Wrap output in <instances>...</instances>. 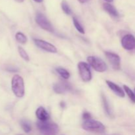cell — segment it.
<instances>
[{
  "mask_svg": "<svg viewBox=\"0 0 135 135\" xmlns=\"http://www.w3.org/2000/svg\"><path fill=\"white\" fill-rule=\"evenodd\" d=\"M37 127L42 135H57L59 132L57 125L48 121H38L36 123Z\"/></svg>",
  "mask_w": 135,
  "mask_h": 135,
  "instance_id": "6da1fadb",
  "label": "cell"
},
{
  "mask_svg": "<svg viewBox=\"0 0 135 135\" xmlns=\"http://www.w3.org/2000/svg\"><path fill=\"white\" fill-rule=\"evenodd\" d=\"M11 88L13 94L17 97H23L25 95V84L23 79L20 75H15L12 78Z\"/></svg>",
  "mask_w": 135,
  "mask_h": 135,
  "instance_id": "7a4b0ae2",
  "label": "cell"
},
{
  "mask_svg": "<svg viewBox=\"0 0 135 135\" xmlns=\"http://www.w3.org/2000/svg\"><path fill=\"white\" fill-rule=\"evenodd\" d=\"M83 128L88 131L96 133H103L105 131V127L101 122L92 119L84 121L83 124Z\"/></svg>",
  "mask_w": 135,
  "mask_h": 135,
  "instance_id": "3957f363",
  "label": "cell"
},
{
  "mask_svg": "<svg viewBox=\"0 0 135 135\" xmlns=\"http://www.w3.org/2000/svg\"><path fill=\"white\" fill-rule=\"evenodd\" d=\"M87 61L90 65L97 72H105L108 69L107 65L105 64V62L98 57L89 56L87 58Z\"/></svg>",
  "mask_w": 135,
  "mask_h": 135,
  "instance_id": "277c9868",
  "label": "cell"
},
{
  "mask_svg": "<svg viewBox=\"0 0 135 135\" xmlns=\"http://www.w3.org/2000/svg\"><path fill=\"white\" fill-rule=\"evenodd\" d=\"M79 74L82 80L84 82H88L92 79V73L88 63L80 61L78 64Z\"/></svg>",
  "mask_w": 135,
  "mask_h": 135,
  "instance_id": "5b68a950",
  "label": "cell"
},
{
  "mask_svg": "<svg viewBox=\"0 0 135 135\" xmlns=\"http://www.w3.org/2000/svg\"><path fill=\"white\" fill-rule=\"evenodd\" d=\"M36 22L44 30H46L47 32H54V29L52 25L48 21V19L46 18V16L42 14V13H37L36 16Z\"/></svg>",
  "mask_w": 135,
  "mask_h": 135,
  "instance_id": "8992f818",
  "label": "cell"
},
{
  "mask_svg": "<svg viewBox=\"0 0 135 135\" xmlns=\"http://www.w3.org/2000/svg\"><path fill=\"white\" fill-rule=\"evenodd\" d=\"M105 55L113 69L119 70L121 68V59L117 54L110 51H105Z\"/></svg>",
  "mask_w": 135,
  "mask_h": 135,
  "instance_id": "52a82bcc",
  "label": "cell"
},
{
  "mask_svg": "<svg viewBox=\"0 0 135 135\" xmlns=\"http://www.w3.org/2000/svg\"><path fill=\"white\" fill-rule=\"evenodd\" d=\"M34 41L35 44L38 47L45 50V51H48V52L50 53H54V54H55L57 51V48L54 45L51 44L49 43V42H46V41L40 39H36V38H34Z\"/></svg>",
  "mask_w": 135,
  "mask_h": 135,
  "instance_id": "ba28073f",
  "label": "cell"
},
{
  "mask_svg": "<svg viewBox=\"0 0 135 135\" xmlns=\"http://www.w3.org/2000/svg\"><path fill=\"white\" fill-rule=\"evenodd\" d=\"M121 45L125 50H133L135 49V37L133 34H127L121 40Z\"/></svg>",
  "mask_w": 135,
  "mask_h": 135,
  "instance_id": "9c48e42d",
  "label": "cell"
},
{
  "mask_svg": "<svg viewBox=\"0 0 135 135\" xmlns=\"http://www.w3.org/2000/svg\"><path fill=\"white\" fill-rule=\"evenodd\" d=\"M53 88H54V90L55 91V93L59 94H64L72 90L71 86L66 82H61V83H56L54 85Z\"/></svg>",
  "mask_w": 135,
  "mask_h": 135,
  "instance_id": "30bf717a",
  "label": "cell"
},
{
  "mask_svg": "<svg viewBox=\"0 0 135 135\" xmlns=\"http://www.w3.org/2000/svg\"><path fill=\"white\" fill-rule=\"evenodd\" d=\"M105 82H106V84H108L109 88H110L117 96H119V97L121 98L125 97V92H124V91L123 90V89L119 86L115 84L114 83L110 81V80H106Z\"/></svg>",
  "mask_w": 135,
  "mask_h": 135,
  "instance_id": "8fae6325",
  "label": "cell"
},
{
  "mask_svg": "<svg viewBox=\"0 0 135 135\" xmlns=\"http://www.w3.org/2000/svg\"><path fill=\"white\" fill-rule=\"evenodd\" d=\"M36 115L38 120L40 121H47V120L50 119V115H49L48 113L46 112L45 108L43 107H39L36 109Z\"/></svg>",
  "mask_w": 135,
  "mask_h": 135,
  "instance_id": "7c38bea8",
  "label": "cell"
},
{
  "mask_svg": "<svg viewBox=\"0 0 135 135\" xmlns=\"http://www.w3.org/2000/svg\"><path fill=\"white\" fill-rule=\"evenodd\" d=\"M103 7H104V10L108 13V14L110 15L111 16L113 17H118L119 16L118 11L116 9V8L113 5H111L110 3H104L103 5Z\"/></svg>",
  "mask_w": 135,
  "mask_h": 135,
  "instance_id": "4fadbf2b",
  "label": "cell"
},
{
  "mask_svg": "<svg viewBox=\"0 0 135 135\" xmlns=\"http://www.w3.org/2000/svg\"><path fill=\"white\" fill-rule=\"evenodd\" d=\"M102 104L104 108V110H105V113H106V114L108 115V116H111L112 115V109H111L110 108V105H109V102H108V101L107 100L105 96L102 95Z\"/></svg>",
  "mask_w": 135,
  "mask_h": 135,
  "instance_id": "5bb4252c",
  "label": "cell"
},
{
  "mask_svg": "<svg viewBox=\"0 0 135 135\" xmlns=\"http://www.w3.org/2000/svg\"><path fill=\"white\" fill-rule=\"evenodd\" d=\"M56 71L57 73L64 79H68L70 77V73L68 71L63 67H57Z\"/></svg>",
  "mask_w": 135,
  "mask_h": 135,
  "instance_id": "9a60e30c",
  "label": "cell"
},
{
  "mask_svg": "<svg viewBox=\"0 0 135 135\" xmlns=\"http://www.w3.org/2000/svg\"><path fill=\"white\" fill-rule=\"evenodd\" d=\"M15 38L16 40L18 42V43L22 44H25L27 42V38L26 36L23 34V33L21 32H18L17 34H15Z\"/></svg>",
  "mask_w": 135,
  "mask_h": 135,
  "instance_id": "2e32d148",
  "label": "cell"
},
{
  "mask_svg": "<svg viewBox=\"0 0 135 135\" xmlns=\"http://www.w3.org/2000/svg\"><path fill=\"white\" fill-rule=\"evenodd\" d=\"M20 124H21V127H22V129H23V131L25 133H28L30 131H31V125H30V123L28 121H26V120H21V122H20Z\"/></svg>",
  "mask_w": 135,
  "mask_h": 135,
  "instance_id": "e0dca14e",
  "label": "cell"
},
{
  "mask_svg": "<svg viewBox=\"0 0 135 135\" xmlns=\"http://www.w3.org/2000/svg\"><path fill=\"white\" fill-rule=\"evenodd\" d=\"M123 88L125 90L126 94H127V96H129L130 100H131L132 102L135 104V94L133 92V90L129 86H127L126 85L123 86Z\"/></svg>",
  "mask_w": 135,
  "mask_h": 135,
  "instance_id": "ac0fdd59",
  "label": "cell"
},
{
  "mask_svg": "<svg viewBox=\"0 0 135 135\" xmlns=\"http://www.w3.org/2000/svg\"><path fill=\"white\" fill-rule=\"evenodd\" d=\"M73 24L74 25H75L76 30H77L79 32L81 33V34H84L85 32H84V28L83 27V26H82L81 24L80 23V22L78 21L77 18H76V17H73Z\"/></svg>",
  "mask_w": 135,
  "mask_h": 135,
  "instance_id": "d6986e66",
  "label": "cell"
},
{
  "mask_svg": "<svg viewBox=\"0 0 135 135\" xmlns=\"http://www.w3.org/2000/svg\"><path fill=\"white\" fill-rule=\"evenodd\" d=\"M61 8L66 15H71V13H72V11H71V8H70L69 5H68L67 1H65V0H63L61 2Z\"/></svg>",
  "mask_w": 135,
  "mask_h": 135,
  "instance_id": "ffe728a7",
  "label": "cell"
},
{
  "mask_svg": "<svg viewBox=\"0 0 135 135\" xmlns=\"http://www.w3.org/2000/svg\"><path fill=\"white\" fill-rule=\"evenodd\" d=\"M18 54H19L20 56H21V57L24 59V60H25L26 61H28L29 59H29L28 55V54L26 53V51H25V50H24L22 47H21V46H18Z\"/></svg>",
  "mask_w": 135,
  "mask_h": 135,
  "instance_id": "44dd1931",
  "label": "cell"
},
{
  "mask_svg": "<svg viewBox=\"0 0 135 135\" xmlns=\"http://www.w3.org/2000/svg\"><path fill=\"white\" fill-rule=\"evenodd\" d=\"M83 118L84 119L85 121H86V120L91 119L90 113H89L88 112H84V113L83 114Z\"/></svg>",
  "mask_w": 135,
  "mask_h": 135,
  "instance_id": "7402d4cb",
  "label": "cell"
},
{
  "mask_svg": "<svg viewBox=\"0 0 135 135\" xmlns=\"http://www.w3.org/2000/svg\"><path fill=\"white\" fill-rule=\"evenodd\" d=\"M78 1H79L80 3H84L88 1V0H78Z\"/></svg>",
  "mask_w": 135,
  "mask_h": 135,
  "instance_id": "603a6c76",
  "label": "cell"
},
{
  "mask_svg": "<svg viewBox=\"0 0 135 135\" xmlns=\"http://www.w3.org/2000/svg\"><path fill=\"white\" fill-rule=\"evenodd\" d=\"M34 1L36 3H42L43 0H34Z\"/></svg>",
  "mask_w": 135,
  "mask_h": 135,
  "instance_id": "cb8c5ba5",
  "label": "cell"
},
{
  "mask_svg": "<svg viewBox=\"0 0 135 135\" xmlns=\"http://www.w3.org/2000/svg\"><path fill=\"white\" fill-rule=\"evenodd\" d=\"M15 1H17V2H18V3H22V2H23L25 0H15Z\"/></svg>",
  "mask_w": 135,
  "mask_h": 135,
  "instance_id": "d4e9b609",
  "label": "cell"
},
{
  "mask_svg": "<svg viewBox=\"0 0 135 135\" xmlns=\"http://www.w3.org/2000/svg\"><path fill=\"white\" fill-rule=\"evenodd\" d=\"M105 1H107V2H113V0H105Z\"/></svg>",
  "mask_w": 135,
  "mask_h": 135,
  "instance_id": "484cf974",
  "label": "cell"
},
{
  "mask_svg": "<svg viewBox=\"0 0 135 135\" xmlns=\"http://www.w3.org/2000/svg\"><path fill=\"white\" fill-rule=\"evenodd\" d=\"M134 94H135V88H134Z\"/></svg>",
  "mask_w": 135,
  "mask_h": 135,
  "instance_id": "4316f807",
  "label": "cell"
}]
</instances>
